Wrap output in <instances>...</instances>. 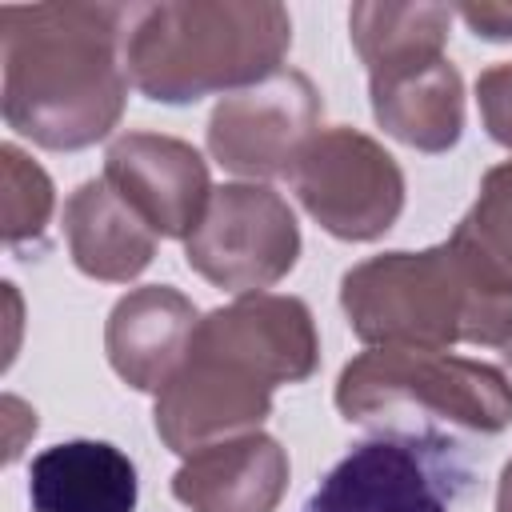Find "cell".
I'll list each match as a JSON object with an SVG mask.
<instances>
[{"label": "cell", "mask_w": 512, "mask_h": 512, "mask_svg": "<svg viewBox=\"0 0 512 512\" xmlns=\"http://www.w3.org/2000/svg\"><path fill=\"white\" fill-rule=\"evenodd\" d=\"M104 180L164 240H188L212 200L204 156L188 140L160 132L116 136L104 152Z\"/></svg>", "instance_id": "10"}, {"label": "cell", "mask_w": 512, "mask_h": 512, "mask_svg": "<svg viewBox=\"0 0 512 512\" xmlns=\"http://www.w3.org/2000/svg\"><path fill=\"white\" fill-rule=\"evenodd\" d=\"M64 240L72 264L104 284L136 280L156 256V232L104 176L84 180L64 200Z\"/></svg>", "instance_id": "14"}, {"label": "cell", "mask_w": 512, "mask_h": 512, "mask_svg": "<svg viewBox=\"0 0 512 512\" xmlns=\"http://www.w3.org/2000/svg\"><path fill=\"white\" fill-rule=\"evenodd\" d=\"M292 44V16L272 0H160L132 4L124 68L156 104H196L272 76Z\"/></svg>", "instance_id": "3"}, {"label": "cell", "mask_w": 512, "mask_h": 512, "mask_svg": "<svg viewBox=\"0 0 512 512\" xmlns=\"http://www.w3.org/2000/svg\"><path fill=\"white\" fill-rule=\"evenodd\" d=\"M132 4H4L0 108L24 140L76 152L104 140L128 100L124 32Z\"/></svg>", "instance_id": "1"}, {"label": "cell", "mask_w": 512, "mask_h": 512, "mask_svg": "<svg viewBox=\"0 0 512 512\" xmlns=\"http://www.w3.org/2000/svg\"><path fill=\"white\" fill-rule=\"evenodd\" d=\"M336 412L380 436L452 452L456 436H496L512 424V384L472 356L368 348L340 368Z\"/></svg>", "instance_id": "4"}, {"label": "cell", "mask_w": 512, "mask_h": 512, "mask_svg": "<svg viewBox=\"0 0 512 512\" xmlns=\"http://www.w3.org/2000/svg\"><path fill=\"white\" fill-rule=\"evenodd\" d=\"M348 328L368 348H432L512 340V288H504L452 236L420 252H380L340 280Z\"/></svg>", "instance_id": "2"}, {"label": "cell", "mask_w": 512, "mask_h": 512, "mask_svg": "<svg viewBox=\"0 0 512 512\" xmlns=\"http://www.w3.org/2000/svg\"><path fill=\"white\" fill-rule=\"evenodd\" d=\"M320 92L300 68H276L252 88L220 96L208 116V152L236 176H292L320 132Z\"/></svg>", "instance_id": "8"}, {"label": "cell", "mask_w": 512, "mask_h": 512, "mask_svg": "<svg viewBox=\"0 0 512 512\" xmlns=\"http://www.w3.org/2000/svg\"><path fill=\"white\" fill-rule=\"evenodd\" d=\"M200 316L172 284H144L124 292L104 324V352L112 372L136 392H164L180 372Z\"/></svg>", "instance_id": "11"}, {"label": "cell", "mask_w": 512, "mask_h": 512, "mask_svg": "<svg viewBox=\"0 0 512 512\" xmlns=\"http://www.w3.org/2000/svg\"><path fill=\"white\" fill-rule=\"evenodd\" d=\"M368 96L376 124L416 152H448L464 136V80L448 56L368 76Z\"/></svg>", "instance_id": "13"}, {"label": "cell", "mask_w": 512, "mask_h": 512, "mask_svg": "<svg viewBox=\"0 0 512 512\" xmlns=\"http://www.w3.org/2000/svg\"><path fill=\"white\" fill-rule=\"evenodd\" d=\"M272 392L276 384L252 360L220 340L212 344L204 332H192L180 372L156 396V436L176 456H192L208 444L260 432L272 412Z\"/></svg>", "instance_id": "7"}, {"label": "cell", "mask_w": 512, "mask_h": 512, "mask_svg": "<svg viewBox=\"0 0 512 512\" xmlns=\"http://www.w3.org/2000/svg\"><path fill=\"white\" fill-rule=\"evenodd\" d=\"M456 480L448 448L376 436L332 464L300 512H448Z\"/></svg>", "instance_id": "9"}, {"label": "cell", "mask_w": 512, "mask_h": 512, "mask_svg": "<svg viewBox=\"0 0 512 512\" xmlns=\"http://www.w3.org/2000/svg\"><path fill=\"white\" fill-rule=\"evenodd\" d=\"M288 180L304 212L336 240H380L404 212V172L396 156L344 124L320 128Z\"/></svg>", "instance_id": "6"}, {"label": "cell", "mask_w": 512, "mask_h": 512, "mask_svg": "<svg viewBox=\"0 0 512 512\" xmlns=\"http://www.w3.org/2000/svg\"><path fill=\"white\" fill-rule=\"evenodd\" d=\"M56 208V188L48 172L20 152L16 144L0 148V232L4 244H28L40 240Z\"/></svg>", "instance_id": "18"}, {"label": "cell", "mask_w": 512, "mask_h": 512, "mask_svg": "<svg viewBox=\"0 0 512 512\" xmlns=\"http://www.w3.org/2000/svg\"><path fill=\"white\" fill-rule=\"evenodd\" d=\"M288 472V452L276 436L244 432L184 456L172 496L192 512H276Z\"/></svg>", "instance_id": "12"}, {"label": "cell", "mask_w": 512, "mask_h": 512, "mask_svg": "<svg viewBox=\"0 0 512 512\" xmlns=\"http://www.w3.org/2000/svg\"><path fill=\"white\" fill-rule=\"evenodd\" d=\"M504 288H512V160L484 172L476 204L452 232Z\"/></svg>", "instance_id": "17"}, {"label": "cell", "mask_w": 512, "mask_h": 512, "mask_svg": "<svg viewBox=\"0 0 512 512\" xmlns=\"http://www.w3.org/2000/svg\"><path fill=\"white\" fill-rule=\"evenodd\" d=\"M452 16L448 4H352L348 32L368 76H384L444 56Z\"/></svg>", "instance_id": "16"}, {"label": "cell", "mask_w": 512, "mask_h": 512, "mask_svg": "<svg viewBox=\"0 0 512 512\" xmlns=\"http://www.w3.org/2000/svg\"><path fill=\"white\" fill-rule=\"evenodd\" d=\"M184 260L212 288L232 296L264 292L300 260V224L280 192L236 180L212 188V200L184 240Z\"/></svg>", "instance_id": "5"}, {"label": "cell", "mask_w": 512, "mask_h": 512, "mask_svg": "<svg viewBox=\"0 0 512 512\" xmlns=\"http://www.w3.org/2000/svg\"><path fill=\"white\" fill-rule=\"evenodd\" d=\"M480 40H512V4L508 0H464L452 8Z\"/></svg>", "instance_id": "20"}, {"label": "cell", "mask_w": 512, "mask_h": 512, "mask_svg": "<svg viewBox=\"0 0 512 512\" xmlns=\"http://www.w3.org/2000/svg\"><path fill=\"white\" fill-rule=\"evenodd\" d=\"M476 104L484 132L512 152V60H500L476 76Z\"/></svg>", "instance_id": "19"}, {"label": "cell", "mask_w": 512, "mask_h": 512, "mask_svg": "<svg viewBox=\"0 0 512 512\" xmlns=\"http://www.w3.org/2000/svg\"><path fill=\"white\" fill-rule=\"evenodd\" d=\"M496 512H512V460L504 464L500 484H496Z\"/></svg>", "instance_id": "21"}, {"label": "cell", "mask_w": 512, "mask_h": 512, "mask_svg": "<svg viewBox=\"0 0 512 512\" xmlns=\"http://www.w3.org/2000/svg\"><path fill=\"white\" fill-rule=\"evenodd\" d=\"M504 360H508V368H512V340L504 344Z\"/></svg>", "instance_id": "22"}, {"label": "cell", "mask_w": 512, "mask_h": 512, "mask_svg": "<svg viewBox=\"0 0 512 512\" xmlns=\"http://www.w3.org/2000/svg\"><path fill=\"white\" fill-rule=\"evenodd\" d=\"M136 464L108 440H64L28 468L32 512H132Z\"/></svg>", "instance_id": "15"}]
</instances>
